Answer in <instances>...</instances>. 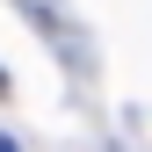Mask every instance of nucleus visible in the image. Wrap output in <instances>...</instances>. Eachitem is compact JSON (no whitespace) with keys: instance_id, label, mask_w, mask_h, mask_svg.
Returning <instances> with one entry per match:
<instances>
[{"instance_id":"obj_1","label":"nucleus","mask_w":152,"mask_h":152,"mask_svg":"<svg viewBox=\"0 0 152 152\" xmlns=\"http://www.w3.org/2000/svg\"><path fill=\"white\" fill-rule=\"evenodd\" d=\"M0 152H15V138H7V130H0Z\"/></svg>"}]
</instances>
